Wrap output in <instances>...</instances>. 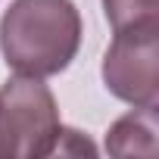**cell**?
<instances>
[{
  "label": "cell",
  "mask_w": 159,
  "mask_h": 159,
  "mask_svg": "<svg viewBox=\"0 0 159 159\" xmlns=\"http://www.w3.org/2000/svg\"><path fill=\"white\" fill-rule=\"evenodd\" d=\"M78 47L81 13L72 0H13L0 16V53L19 75H59Z\"/></svg>",
  "instance_id": "1"
},
{
  "label": "cell",
  "mask_w": 159,
  "mask_h": 159,
  "mask_svg": "<svg viewBox=\"0 0 159 159\" xmlns=\"http://www.w3.org/2000/svg\"><path fill=\"white\" fill-rule=\"evenodd\" d=\"M62 137L53 91L34 75H13L0 88V159L53 156Z\"/></svg>",
  "instance_id": "2"
},
{
  "label": "cell",
  "mask_w": 159,
  "mask_h": 159,
  "mask_svg": "<svg viewBox=\"0 0 159 159\" xmlns=\"http://www.w3.org/2000/svg\"><path fill=\"white\" fill-rule=\"evenodd\" d=\"M103 84L112 97L156 109L159 103V25L116 31L103 56Z\"/></svg>",
  "instance_id": "3"
},
{
  "label": "cell",
  "mask_w": 159,
  "mask_h": 159,
  "mask_svg": "<svg viewBox=\"0 0 159 159\" xmlns=\"http://www.w3.org/2000/svg\"><path fill=\"white\" fill-rule=\"evenodd\" d=\"M106 150L112 156H131L156 153V109L134 106V112L116 119V125L106 131Z\"/></svg>",
  "instance_id": "4"
},
{
  "label": "cell",
  "mask_w": 159,
  "mask_h": 159,
  "mask_svg": "<svg viewBox=\"0 0 159 159\" xmlns=\"http://www.w3.org/2000/svg\"><path fill=\"white\" fill-rule=\"evenodd\" d=\"M103 13L112 31L137 28V25H159V0H103Z\"/></svg>",
  "instance_id": "5"
}]
</instances>
